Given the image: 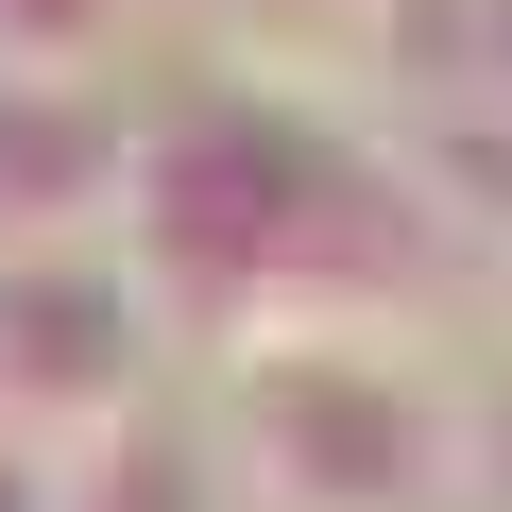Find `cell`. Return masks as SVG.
Segmentation results:
<instances>
[{
	"label": "cell",
	"mask_w": 512,
	"mask_h": 512,
	"mask_svg": "<svg viewBox=\"0 0 512 512\" xmlns=\"http://www.w3.org/2000/svg\"><path fill=\"white\" fill-rule=\"evenodd\" d=\"M120 256H137L154 325L222 376V359H274V342H410L444 222H427V188L393 154H359L291 86L205 69V86L137 103Z\"/></svg>",
	"instance_id": "1"
},
{
	"label": "cell",
	"mask_w": 512,
	"mask_h": 512,
	"mask_svg": "<svg viewBox=\"0 0 512 512\" xmlns=\"http://www.w3.org/2000/svg\"><path fill=\"white\" fill-rule=\"evenodd\" d=\"M222 478L239 512H461V410L410 342H274L222 359Z\"/></svg>",
	"instance_id": "2"
},
{
	"label": "cell",
	"mask_w": 512,
	"mask_h": 512,
	"mask_svg": "<svg viewBox=\"0 0 512 512\" xmlns=\"http://www.w3.org/2000/svg\"><path fill=\"white\" fill-rule=\"evenodd\" d=\"M154 291L120 239H18L0 256V427L35 461H86L103 427L154 410Z\"/></svg>",
	"instance_id": "3"
},
{
	"label": "cell",
	"mask_w": 512,
	"mask_h": 512,
	"mask_svg": "<svg viewBox=\"0 0 512 512\" xmlns=\"http://www.w3.org/2000/svg\"><path fill=\"white\" fill-rule=\"evenodd\" d=\"M137 188V103L69 69H0V256L18 239H120Z\"/></svg>",
	"instance_id": "4"
},
{
	"label": "cell",
	"mask_w": 512,
	"mask_h": 512,
	"mask_svg": "<svg viewBox=\"0 0 512 512\" xmlns=\"http://www.w3.org/2000/svg\"><path fill=\"white\" fill-rule=\"evenodd\" d=\"M69 512H239V478H222V444L188 410H137V427H103L69 461Z\"/></svg>",
	"instance_id": "5"
},
{
	"label": "cell",
	"mask_w": 512,
	"mask_h": 512,
	"mask_svg": "<svg viewBox=\"0 0 512 512\" xmlns=\"http://www.w3.org/2000/svg\"><path fill=\"white\" fill-rule=\"evenodd\" d=\"M120 18H137V0H0V69H69V86H103Z\"/></svg>",
	"instance_id": "6"
},
{
	"label": "cell",
	"mask_w": 512,
	"mask_h": 512,
	"mask_svg": "<svg viewBox=\"0 0 512 512\" xmlns=\"http://www.w3.org/2000/svg\"><path fill=\"white\" fill-rule=\"evenodd\" d=\"M461 461H478V512H512V376H495V410H461Z\"/></svg>",
	"instance_id": "7"
},
{
	"label": "cell",
	"mask_w": 512,
	"mask_h": 512,
	"mask_svg": "<svg viewBox=\"0 0 512 512\" xmlns=\"http://www.w3.org/2000/svg\"><path fill=\"white\" fill-rule=\"evenodd\" d=\"M0 512H69V461H35L18 427H0Z\"/></svg>",
	"instance_id": "8"
}]
</instances>
